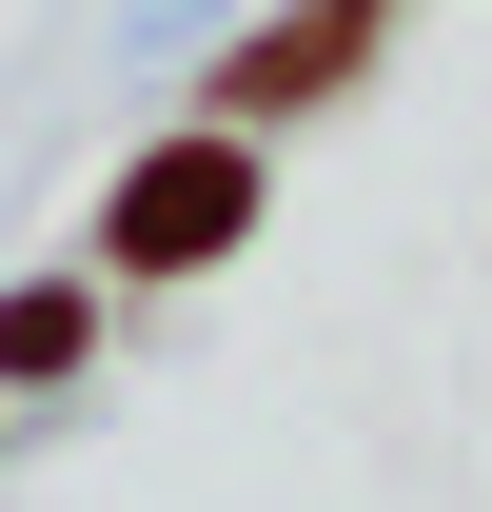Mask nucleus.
<instances>
[{
    "mask_svg": "<svg viewBox=\"0 0 492 512\" xmlns=\"http://www.w3.org/2000/svg\"><path fill=\"white\" fill-rule=\"evenodd\" d=\"M237 158H217V138H178V158H138V178H119V256H138V276H178V256H217V237H237Z\"/></svg>",
    "mask_w": 492,
    "mask_h": 512,
    "instance_id": "1",
    "label": "nucleus"
},
{
    "mask_svg": "<svg viewBox=\"0 0 492 512\" xmlns=\"http://www.w3.org/2000/svg\"><path fill=\"white\" fill-rule=\"evenodd\" d=\"M335 60H355V0H315V20H276V40L237 60V99H315Z\"/></svg>",
    "mask_w": 492,
    "mask_h": 512,
    "instance_id": "2",
    "label": "nucleus"
}]
</instances>
